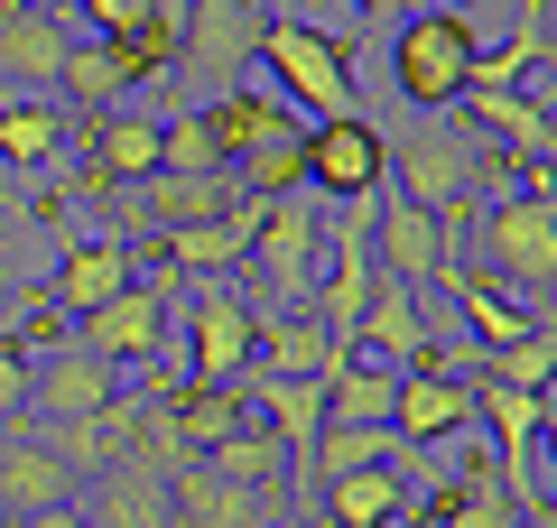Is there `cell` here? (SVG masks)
Wrapping results in <instances>:
<instances>
[{
	"label": "cell",
	"mask_w": 557,
	"mask_h": 528,
	"mask_svg": "<svg viewBox=\"0 0 557 528\" xmlns=\"http://www.w3.org/2000/svg\"><path fill=\"white\" fill-rule=\"evenodd\" d=\"M381 464H418V445L399 427H325L317 454H307V491L298 501H317V491L344 482V473H381Z\"/></svg>",
	"instance_id": "obj_24"
},
{
	"label": "cell",
	"mask_w": 557,
	"mask_h": 528,
	"mask_svg": "<svg viewBox=\"0 0 557 528\" xmlns=\"http://www.w3.org/2000/svg\"><path fill=\"white\" fill-rule=\"evenodd\" d=\"M465 130H502L520 158L557 167V112H539L530 93H465Z\"/></svg>",
	"instance_id": "obj_31"
},
{
	"label": "cell",
	"mask_w": 557,
	"mask_h": 528,
	"mask_svg": "<svg viewBox=\"0 0 557 528\" xmlns=\"http://www.w3.org/2000/svg\"><path fill=\"white\" fill-rule=\"evenodd\" d=\"M214 482H242V491H270V501H288V454H278L270 427H233L214 454H196Z\"/></svg>",
	"instance_id": "obj_32"
},
{
	"label": "cell",
	"mask_w": 557,
	"mask_h": 528,
	"mask_svg": "<svg viewBox=\"0 0 557 528\" xmlns=\"http://www.w3.org/2000/svg\"><path fill=\"white\" fill-rule=\"evenodd\" d=\"M465 251H483L502 297H548L557 288V176L548 186H502L493 214L465 223Z\"/></svg>",
	"instance_id": "obj_2"
},
{
	"label": "cell",
	"mask_w": 557,
	"mask_h": 528,
	"mask_svg": "<svg viewBox=\"0 0 557 528\" xmlns=\"http://www.w3.org/2000/svg\"><path fill=\"white\" fill-rule=\"evenodd\" d=\"M391 408H399V372H381L362 352H344L325 372V427H391Z\"/></svg>",
	"instance_id": "obj_29"
},
{
	"label": "cell",
	"mask_w": 557,
	"mask_h": 528,
	"mask_svg": "<svg viewBox=\"0 0 557 528\" xmlns=\"http://www.w3.org/2000/svg\"><path fill=\"white\" fill-rule=\"evenodd\" d=\"M539 454H548V464H557V390L539 399ZM539 510H548V519H530V528H557V501H539Z\"/></svg>",
	"instance_id": "obj_40"
},
{
	"label": "cell",
	"mask_w": 557,
	"mask_h": 528,
	"mask_svg": "<svg viewBox=\"0 0 557 528\" xmlns=\"http://www.w3.org/2000/svg\"><path fill=\"white\" fill-rule=\"evenodd\" d=\"M242 196H260V204H270V196H298V186H307V130H278V139H260V149L251 158H242Z\"/></svg>",
	"instance_id": "obj_36"
},
{
	"label": "cell",
	"mask_w": 557,
	"mask_h": 528,
	"mask_svg": "<svg viewBox=\"0 0 557 528\" xmlns=\"http://www.w3.org/2000/svg\"><path fill=\"white\" fill-rule=\"evenodd\" d=\"M391 427L409 436V445H446V436L474 427V390H465V380H437V372H399Z\"/></svg>",
	"instance_id": "obj_25"
},
{
	"label": "cell",
	"mask_w": 557,
	"mask_h": 528,
	"mask_svg": "<svg viewBox=\"0 0 557 528\" xmlns=\"http://www.w3.org/2000/svg\"><path fill=\"white\" fill-rule=\"evenodd\" d=\"M317 260H325V196H270L260 204V232H251V260H242V278H260V288H242L260 315H307V297H317Z\"/></svg>",
	"instance_id": "obj_3"
},
{
	"label": "cell",
	"mask_w": 557,
	"mask_h": 528,
	"mask_svg": "<svg viewBox=\"0 0 557 528\" xmlns=\"http://www.w3.org/2000/svg\"><path fill=\"white\" fill-rule=\"evenodd\" d=\"M437 288L465 306V334H474V352H502V343H520V334L539 325V315L520 306V297H502L493 278H483V269H465V260H446V269H437Z\"/></svg>",
	"instance_id": "obj_27"
},
{
	"label": "cell",
	"mask_w": 557,
	"mask_h": 528,
	"mask_svg": "<svg viewBox=\"0 0 557 528\" xmlns=\"http://www.w3.org/2000/svg\"><path fill=\"white\" fill-rule=\"evenodd\" d=\"M381 186H391V139L372 121H317L307 130V196L354 204V196H381Z\"/></svg>",
	"instance_id": "obj_9"
},
{
	"label": "cell",
	"mask_w": 557,
	"mask_h": 528,
	"mask_svg": "<svg viewBox=\"0 0 557 528\" xmlns=\"http://www.w3.org/2000/svg\"><path fill=\"white\" fill-rule=\"evenodd\" d=\"M260 65H270L278 93H298L317 121H362V84H354V47L325 38V28L288 20L278 10L270 28H260Z\"/></svg>",
	"instance_id": "obj_5"
},
{
	"label": "cell",
	"mask_w": 557,
	"mask_h": 528,
	"mask_svg": "<svg viewBox=\"0 0 557 528\" xmlns=\"http://www.w3.org/2000/svg\"><path fill=\"white\" fill-rule=\"evenodd\" d=\"M139 278V260H131V241H75V251L57 260V278H47V306L57 315H94V306H112L121 288Z\"/></svg>",
	"instance_id": "obj_19"
},
{
	"label": "cell",
	"mask_w": 557,
	"mask_h": 528,
	"mask_svg": "<svg viewBox=\"0 0 557 528\" xmlns=\"http://www.w3.org/2000/svg\"><path fill=\"white\" fill-rule=\"evenodd\" d=\"M474 56H483V38H474L465 10H409L399 38H391V84H399L409 112H456Z\"/></svg>",
	"instance_id": "obj_4"
},
{
	"label": "cell",
	"mask_w": 557,
	"mask_h": 528,
	"mask_svg": "<svg viewBox=\"0 0 557 528\" xmlns=\"http://www.w3.org/2000/svg\"><path fill=\"white\" fill-rule=\"evenodd\" d=\"M177 315H186V380L233 390L251 372V297H242V278H186Z\"/></svg>",
	"instance_id": "obj_6"
},
{
	"label": "cell",
	"mask_w": 557,
	"mask_h": 528,
	"mask_svg": "<svg viewBox=\"0 0 557 528\" xmlns=\"http://www.w3.org/2000/svg\"><path fill=\"white\" fill-rule=\"evenodd\" d=\"M278 20V0H186V47H177V75L233 93L260 56V28Z\"/></svg>",
	"instance_id": "obj_7"
},
{
	"label": "cell",
	"mask_w": 557,
	"mask_h": 528,
	"mask_svg": "<svg viewBox=\"0 0 557 528\" xmlns=\"http://www.w3.org/2000/svg\"><path fill=\"white\" fill-rule=\"evenodd\" d=\"M502 176V158L483 149L465 121H446V112H418L409 130L391 139V196H409V204H428L437 214V232H446V260L465 251V223H474V204H483V186Z\"/></svg>",
	"instance_id": "obj_1"
},
{
	"label": "cell",
	"mask_w": 557,
	"mask_h": 528,
	"mask_svg": "<svg viewBox=\"0 0 557 528\" xmlns=\"http://www.w3.org/2000/svg\"><path fill=\"white\" fill-rule=\"evenodd\" d=\"M539 47H548V0H520V20L502 47H483L474 75H465V93H520V84L539 75Z\"/></svg>",
	"instance_id": "obj_30"
},
{
	"label": "cell",
	"mask_w": 557,
	"mask_h": 528,
	"mask_svg": "<svg viewBox=\"0 0 557 528\" xmlns=\"http://www.w3.org/2000/svg\"><path fill=\"white\" fill-rule=\"evenodd\" d=\"M251 232H260V196H233L223 214L159 232V269H168V278H242V260H251Z\"/></svg>",
	"instance_id": "obj_10"
},
{
	"label": "cell",
	"mask_w": 557,
	"mask_h": 528,
	"mask_svg": "<svg viewBox=\"0 0 557 528\" xmlns=\"http://www.w3.org/2000/svg\"><path fill=\"white\" fill-rule=\"evenodd\" d=\"M0 528H84V501H65V510H28V519H0Z\"/></svg>",
	"instance_id": "obj_41"
},
{
	"label": "cell",
	"mask_w": 557,
	"mask_h": 528,
	"mask_svg": "<svg viewBox=\"0 0 557 528\" xmlns=\"http://www.w3.org/2000/svg\"><path fill=\"white\" fill-rule=\"evenodd\" d=\"M75 501H84V528H168V482L149 464H131V454L102 464Z\"/></svg>",
	"instance_id": "obj_22"
},
{
	"label": "cell",
	"mask_w": 557,
	"mask_h": 528,
	"mask_svg": "<svg viewBox=\"0 0 557 528\" xmlns=\"http://www.w3.org/2000/svg\"><path fill=\"white\" fill-rule=\"evenodd\" d=\"M428 315H418V288H399V278H372V306H362V334L354 352L362 362H381V372H418L428 362Z\"/></svg>",
	"instance_id": "obj_17"
},
{
	"label": "cell",
	"mask_w": 557,
	"mask_h": 528,
	"mask_svg": "<svg viewBox=\"0 0 557 528\" xmlns=\"http://www.w3.org/2000/svg\"><path fill=\"white\" fill-rule=\"evenodd\" d=\"M168 315H177V278H168V269H139L131 288L112 297V306L75 315V343H84V352H102L112 372H121V362H159Z\"/></svg>",
	"instance_id": "obj_8"
},
{
	"label": "cell",
	"mask_w": 557,
	"mask_h": 528,
	"mask_svg": "<svg viewBox=\"0 0 557 528\" xmlns=\"http://www.w3.org/2000/svg\"><path fill=\"white\" fill-rule=\"evenodd\" d=\"M139 176H159V112H102L84 121V196H131Z\"/></svg>",
	"instance_id": "obj_11"
},
{
	"label": "cell",
	"mask_w": 557,
	"mask_h": 528,
	"mask_svg": "<svg viewBox=\"0 0 557 528\" xmlns=\"http://www.w3.org/2000/svg\"><path fill=\"white\" fill-rule=\"evenodd\" d=\"M278 519H288V501L242 491V482H214L205 464H186L177 482H168V528H278Z\"/></svg>",
	"instance_id": "obj_14"
},
{
	"label": "cell",
	"mask_w": 557,
	"mask_h": 528,
	"mask_svg": "<svg viewBox=\"0 0 557 528\" xmlns=\"http://www.w3.org/2000/svg\"><path fill=\"white\" fill-rule=\"evenodd\" d=\"M0 417H28V352L10 334V315H0Z\"/></svg>",
	"instance_id": "obj_39"
},
{
	"label": "cell",
	"mask_w": 557,
	"mask_h": 528,
	"mask_svg": "<svg viewBox=\"0 0 557 528\" xmlns=\"http://www.w3.org/2000/svg\"><path fill=\"white\" fill-rule=\"evenodd\" d=\"M344 352L325 343V325L317 315H260L251 306V372L260 380H325Z\"/></svg>",
	"instance_id": "obj_21"
},
{
	"label": "cell",
	"mask_w": 557,
	"mask_h": 528,
	"mask_svg": "<svg viewBox=\"0 0 557 528\" xmlns=\"http://www.w3.org/2000/svg\"><path fill=\"white\" fill-rule=\"evenodd\" d=\"M112 362H102V352H84V343H57L47 352V362H28V408L38 417H94V408H112Z\"/></svg>",
	"instance_id": "obj_15"
},
{
	"label": "cell",
	"mask_w": 557,
	"mask_h": 528,
	"mask_svg": "<svg viewBox=\"0 0 557 528\" xmlns=\"http://www.w3.org/2000/svg\"><path fill=\"white\" fill-rule=\"evenodd\" d=\"M65 20L38 10V0H10L0 10V84H20V93H57V65H65Z\"/></svg>",
	"instance_id": "obj_16"
},
{
	"label": "cell",
	"mask_w": 557,
	"mask_h": 528,
	"mask_svg": "<svg viewBox=\"0 0 557 528\" xmlns=\"http://www.w3.org/2000/svg\"><path fill=\"white\" fill-rule=\"evenodd\" d=\"M354 10H362V20H409L418 0H354Z\"/></svg>",
	"instance_id": "obj_42"
},
{
	"label": "cell",
	"mask_w": 557,
	"mask_h": 528,
	"mask_svg": "<svg viewBox=\"0 0 557 528\" xmlns=\"http://www.w3.org/2000/svg\"><path fill=\"white\" fill-rule=\"evenodd\" d=\"M75 473L38 445L28 427H0V519H28V510H65L75 501Z\"/></svg>",
	"instance_id": "obj_18"
},
{
	"label": "cell",
	"mask_w": 557,
	"mask_h": 528,
	"mask_svg": "<svg viewBox=\"0 0 557 528\" xmlns=\"http://www.w3.org/2000/svg\"><path fill=\"white\" fill-rule=\"evenodd\" d=\"M84 20H94L102 47H139L149 38V0H84Z\"/></svg>",
	"instance_id": "obj_38"
},
{
	"label": "cell",
	"mask_w": 557,
	"mask_h": 528,
	"mask_svg": "<svg viewBox=\"0 0 557 528\" xmlns=\"http://www.w3.org/2000/svg\"><path fill=\"white\" fill-rule=\"evenodd\" d=\"M65 130H75V121H65L57 102H47V93H20L10 112H0V158H10L20 176H38V167H57Z\"/></svg>",
	"instance_id": "obj_33"
},
{
	"label": "cell",
	"mask_w": 557,
	"mask_h": 528,
	"mask_svg": "<svg viewBox=\"0 0 557 528\" xmlns=\"http://www.w3.org/2000/svg\"><path fill=\"white\" fill-rule=\"evenodd\" d=\"M242 196V176L223 167V176H139L131 186V223H149V232H177V223H205V214H223V204Z\"/></svg>",
	"instance_id": "obj_23"
},
{
	"label": "cell",
	"mask_w": 557,
	"mask_h": 528,
	"mask_svg": "<svg viewBox=\"0 0 557 528\" xmlns=\"http://www.w3.org/2000/svg\"><path fill=\"white\" fill-rule=\"evenodd\" d=\"M298 510H317L307 528H399V519H418V464L344 473V482H325L317 501H298Z\"/></svg>",
	"instance_id": "obj_13"
},
{
	"label": "cell",
	"mask_w": 557,
	"mask_h": 528,
	"mask_svg": "<svg viewBox=\"0 0 557 528\" xmlns=\"http://www.w3.org/2000/svg\"><path fill=\"white\" fill-rule=\"evenodd\" d=\"M205 130H214L223 167H242V158H251L260 139L298 130V112H288V102H278V93H260V84H233V93H214V102H205Z\"/></svg>",
	"instance_id": "obj_26"
},
{
	"label": "cell",
	"mask_w": 557,
	"mask_h": 528,
	"mask_svg": "<svg viewBox=\"0 0 557 528\" xmlns=\"http://www.w3.org/2000/svg\"><path fill=\"white\" fill-rule=\"evenodd\" d=\"M57 93L75 102L84 121H102V112H121V102H131L139 84H131V56H121V47L75 38V47H65V65H57Z\"/></svg>",
	"instance_id": "obj_28"
},
{
	"label": "cell",
	"mask_w": 557,
	"mask_h": 528,
	"mask_svg": "<svg viewBox=\"0 0 557 528\" xmlns=\"http://www.w3.org/2000/svg\"><path fill=\"white\" fill-rule=\"evenodd\" d=\"M483 380H502V390H530V399H548V390H557V325H530L520 343L483 352Z\"/></svg>",
	"instance_id": "obj_35"
},
{
	"label": "cell",
	"mask_w": 557,
	"mask_h": 528,
	"mask_svg": "<svg viewBox=\"0 0 557 528\" xmlns=\"http://www.w3.org/2000/svg\"><path fill=\"white\" fill-rule=\"evenodd\" d=\"M418 501H428V519L437 528H530V510L511 501V491H502V473H493V454H465V473L456 482H437V491H418Z\"/></svg>",
	"instance_id": "obj_20"
},
{
	"label": "cell",
	"mask_w": 557,
	"mask_h": 528,
	"mask_svg": "<svg viewBox=\"0 0 557 528\" xmlns=\"http://www.w3.org/2000/svg\"><path fill=\"white\" fill-rule=\"evenodd\" d=\"M372 269L399 278V288H437V269H446L437 214L409 204V196H391V186H381V204H372Z\"/></svg>",
	"instance_id": "obj_12"
},
{
	"label": "cell",
	"mask_w": 557,
	"mask_h": 528,
	"mask_svg": "<svg viewBox=\"0 0 557 528\" xmlns=\"http://www.w3.org/2000/svg\"><path fill=\"white\" fill-rule=\"evenodd\" d=\"M159 167L168 176H223V149H214V130H205V112H159Z\"/></svg>",
	"instance_id": "obj_37"
},
{
	"label": "cell",
	"mask_w": 557,
	"mask_h": 528,
	"mask_svg": "<svg viewBox=\"0 0 557 528\" xmlns=\"http://www.w3.org/2000/svg\"><path fill=\"white\" fill-rule=\"evenodd\" d=\"M399 528H418V519H399Z\"/></svg>",
	"instance_id": "obj_43"
},
{
	"label": "cell",
	"mask_w": 557,
	"mask_h": 528,
	"mask_svg": "<svg viewBox=\"0 0 557 528\" xmlns=\"http://www.w3.org/2000/svg\"><path fill=\"white\" fill-rule=\"evenodd\" d=\"M159 399L177 408V436H186L196 454H214V445H223L233 427H251V408H242V390H196V380H186V390H159Z\"/></svg>",
	"instance_id": "obj_34"
}]
</instances>
